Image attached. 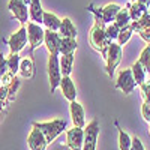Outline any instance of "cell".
Segmentation results:
<instances>
[{
	"label": "cell",
	"mask_w": 150,
	"mask_h": 150,
	"mask_svg": "<svg viewBox=\"0 0 150 150\" xmlns=\"http://www.w3.org/2000/svg\"><path fill=\"white\" fill-rule=\"evenodd\" d=\"M60 23H62V20H60L57 15L51 14V12H45V11H44V20H42V24H44L47 29L53 30V32H59Z\"/></svg>",
	"instance_id": "21"
},
{
	"label": "cell",
	"mask_w": 150,
	"mask_h": 150,
	"mask_svg": "<svg viewBox=\"0 0 150 150\" xmlns=\"http://www.w3.org/2000/svg\"><path fill=\"white\" fill-rule=\"evenodd\" d=\"M131 71H132V75H134V80H135V84L137 86H141L144 81H146V71H144V68L141 66V63L138 60L135 62V63L132 65V68H131Z\"/></svg>",
	"instance_id": "24"
},
{
	"label": "cell",
	"mask_w": 150,
	"mask_h": 150,
	"mask_svg": "<svg viewBox=\"0 0 150 150\" xmlns=\"http://www.w3.org/2000/svg\"><path fill=\"white\" fill-rule=\"evenodd\" d=\"M59 33L62 38H75L77 39V27L74 26V23L69 18H63L60 23Z\"/></svg>",
	"instance_id": "17"
},
{
	"label": "cell",
	"mask_w": 150,
	"mask_h": 150,
	"mask_svg": "<svg viewBox=\"0 0 150 150\" xmlns=\"http://www.w3.org/2000/svg\"><path fill=\"white\" fill-rule=\"evenodd\" d=\"M138 62L141 63V66L144 68V71H146L147 74H150V45H147L143 51H141Z\"/></svg>",
	"instance_id": "29"
},
{
	"label": "cell",
	"mask_w": 150,
	"mask_h": 150,
	"mask_svg": "<svg viewBox=\"0 0 150 150\" xmlns=\"http://www.w3.org/2000/svg\"><path fill=\"white\" fill-rule=\"evenodd\" d=\"M60 89H62V93L63 96L68 99L69 102L75 101V98H77V89H75V84L74 81L71 80V77H62V81H60Z\"/></svg>",
	"instance_id": "15"
},
{
	"label": "cell",
	"mask_w": 150,
	"mask_h": 150,
	"mask_svg": "<svg viewBox=\"0 0 150 150\" xmlns=\"http://www.w3.org/2000/svg\"><path fill=\"white\" fill-rule=\"evenodd\" d=\"M105 27H107V24L102 21V18L99 15H95V24H93V27L90 29V33H89L90 45L96 50V51L101 53L104 59L107 56V50L111 44L110 38L107 36Z\"/></svg>",
	"instance_id": "1"
},
{
	"label": "cell",
	"mask_w": 150,
	"mask_h": 150,
	"mask_svg": "<svg viewBox=\"0 0 150 150\" xmlns=\"http://www.w3.org/2000/svg\"><path fill=\"white\" fill-rule=\"evenodd\" d=\"M122 57H123L122 45H119L117 42H111L108 50H107V56H105V60H107V74L110 75V77H112L116 68L120 65Z\"/></svg>",
	"instance_id": "5"
},
{
	"label": "cell",
	"mask_w": 150,
	"mask_h": 150,
	"mask_svg": "<svg viewBox=\"0 0 150 150\" xmlns=\"http://www.w3.org/2000/svg\"><path fill=\"white\" fill-rule=\"evenodd\" d=\"M105 32H107V36L110 38V41L112 42V41H116V39H117L119 32H120V27L117 26L116 23H110V24H107Z\"/></svg>",
	"instance_id": "31"
},
{
	"label": "cell",
	"mask_w": 150,
	"mask_h": 150,
	"mask_svg": "<svg viewBox=\"0 0 150 150\" xmlns=\"http://www.w3.org/2000/svg\"><path fill=\"white\" fill-rule=\"evenodd\" d=\"M98 135H99V122L95 119V120H92V122L84 128L83 150H96Z\"/></svg>",
	"instance_id": "6"
},
{
	"label": "cell",
	"mask_w": 150,
	"mask_h": 150,
	"mask_svg": "<svg viewBox=\"0 0 150 150\" xmlns=\"http://www.w3.org/2000/svg\"><path fill=\"white\" fill-rule=\"evenodd\" d=\"M2 114H3V110H2V108H0V117H2Z\"/></svg>",
	"instance_id": "40"
},
{
	"label": "cell",
	"mask_w": 150,
	"mask_h": 150,
	"mask_svg": "<svg viewBox=\"0 0 150 150\" xmlns=\"http://www.w3.org/2000/svg\"><path fill=\"white\" fill-rule=\"evenodd\" d=\"M27 144H29L30 150H45L48 143H47V138H45V135L42 134V131L39 128L33 126L29 138H27Z\"/></svg>",
	"instance_id": "13"
},
{
	"label": "cell",
	"mask_w": 150,
	"mask_h": 150,
	"mask_svg": "<svg viewBox=\"0 0 150 150\" xmlns=\"http://www.w3.org/2000/svg\"><path fill=\"white\" fill-rule=\"evenodd\" d=\"M9 48H11V53H20L24 50V47L27 45V27L26 26H21V29L15 33H12V36L6 41Z\"/></svg>",
	"instance_id": "8"
},
{
	"label": "cell",
	"mask_w": 150,
	"mask_h": 150,
	"mask_svg": "<svg viewBox=\"0 0 150 150\" xmlns=\"http://www.w3.org/2000/svg\"><path fill=\"white\" fill-rule=\"evenodd\" d=\"M60 42H62V36L59 32H53L50 29L45 30L44 45L47 47L50 54H59L60 56Z\"/></svg>",
	"instance_id": "12"
},
{
	"label": "cell",
	"mask_w": 150,
	"mask_h": 150,
	"mask_svg": "<svg viewBox=\"0 0 150 150\" xmlns=\"http://www.w3.org/2000/svg\"><path fill=\"white\" fill-rule=\"evenodd\" d=\"M8 59V66H9V72L17 75L18 74V69H20V62H21V57H20V53H11Z\"/></svg>",
	"instance_id": "26"
},
{
	"label": "cell",
	"mask_w": 150,
	"mask_h": 150,
	"mask_svg": "<svg viewBox=\"0 0 150 150\" xmlns=\"http://www.w3.org/2000/svg\"><path fill=\"white\" fill-rule=\"evenodd\" d=\"M131 21H132V20H131V15H129V8H128V5H126L125 8H122V9L119 11V14L116 15V18H114V21H112V23H116L120 29H123V27L129 26Z\"/></svg>",
	"instance_id": "22"
},
{
	"label": "cell",
	"mask_w": 150,
	"mask_h": 150,
	"mask_svg": "<svg viewBox=\"0 0 150 150\" xmlns=\"http://www.w3.org/2000/svg\"><path fill=\"white\" fill-rule=\"evenodd\" d=\"M18 74L21 75V78L27 80V78H32L33 74H35V66H33V60L32 59H23L20 62V69H18Z\"/></svg>",
	"instance_id": "20"
},
{
	"label": "cell",
	"mask_w": 150,
	"mask_h": 150,
	"mask_svg": "<svg viewBox=\"0 0 150 150\" xmlns=\"http://www.w3.org/2000/svg\"><path fill=\"white\" fill-rule=\"evenodd\" d=\"M131 150H146L138 137H134V138H132V147H131Z\"/></svg>",
	"instance_id": "36"
},
{
	"label": "cell",
	"mask_w": 150,
	"mask_h": 150,
	"mask_svg": "<svg viewBox=\"0 0 150 150\" xmlns=\"http://www.w3.org/2000/svg\"><path fill=\"white\" fill-rule=\"evenodd\" d=\"M128 8H129V15H131V20L135 21V20H140L146 12H147V5L144 3H140V2H134V3H128Z\"/></svg>",
	"instance_id": "19"
},
{
	"label": "cell",
	"mask_w": 150,
	"mask_h": 150,
	"mask_svg": "<svg viewBox=\"0 0 150 150\" xmlns=\"http://www.w3.org/2000/svg\"><path fill=\"white\" fill-rule=\"evenodd\" d=\"M9 72V66H8V59L3 56V53H0V81L5 75Z\"/></svg>",
	"instance_id": "33"
},
{
	"label": "cell",
	"mask_w": 150,
	"mask_h": 150,
	"mask_svg": "<svg viewBox=\"0 0 150 150\" xmlns=\"http://www.w3.org/2000/svg\"><path fill=\"white\" fill-rule=\"evenodd\" d=\"M140 90H141V98L144 102H150V80L144 81L140 86Z\"/></svg>",
	"instance_id": "32"
},
{
	"label": "cell",
	"mask_w": 150,
	"mask_h": 150,
	"mask_svg": "<svg viewBox=\"0 0 150 150\" xmlns=\"http://www.w3.org/2000/svg\"><path fill=\"white\" fill-rule=\"evenodd\" d=\"M147 6H149V8H150V0H149V3H147Z\"/></svg>",
	"instance_id": "41"
},
{
	"label": "cell",
	"mask_w": 150,
	"mask_h": 150,
	"mask_svg": "<svg viewBox=\"0 0 150 150\" xmlns=\"http://www.w3.org/2000/svg\"><path fill=\"white\" fill-rule=\"evenodd\" d=\"M141 114H143V119L146 122H150V102H143V105H141Z\"/></svg>",
	"instance_id": "34"
},
{
	"label": "cell",
	"mask_w": 150,
	"mask_h": 150,
	"mask_svg": "<svg viewBox=\"0 0 150 150\" xmlns=\"http://www.w3.org/2000/svg\"><path fill=\"white\" fill-rule=\"evenodd\" d=\"M131 147H132V138L123 129H119V149L131 150Z\"/></svg>",
	"instance_id": "27"
},
{
	"label": "cell",
	"mask_w": 150,
	"mask_h": 150,
	"mask_svg": "<svg viewBox=\"0 0 150 150\" xmlns=\"http://www.w3.org/2000/svg\"><path fill=\"white\" fill-rule=\"evenodd\" d=\"M137 2H140V3H144V5H147L149 3V0H137ZM149 8V6H147Z\"/></svg>",
	"instance_id": "38"
},
{
	"label": "cell",
	"mask_w": 150,
	"mask_h": 150,
	"mask_svg": "<svg viewBox=\"0 0 150 150\" xmlns=\"http://www.w3.org/2000/svg\"><path fill=\"white\" fill-rule=\"evenodd\" d=\"M84 141V128L74 126L72 129L66 131V146L71 150H83Z\"/></svg>",
	"instance_id": "9"
},
{
	"label": "cell",
	"mask_w": 150,
	"mask_h": 150,
	"mask_svg": "<svg viewBox=\"0 0 150 150\" xmlns=\"http://www.w3.org/2000/svg\"><path fill=\"white\" fill-rule=\"evenodd\" d=\"M62 69H60V60L59 54H50L48 57V80H50V87H51V93L56 92V89L60 86L62 81Z\"/></svg>",
	"instance_id": "3"
},
{
	"label": "cell",
	"mask_w": 150,
	"mask_h": 150,
	"mask_svg": "<svg viewBox=\"0 0 150 150\" xmlns=\"http://www.w3.org/2000/svg\"><path fill=\"white\" fill-rule=\"evenodd\" d=\"M140 36H141V39L144 41V42H147V44H150V26H147V27H144V29H141L140 32H137Z\"/></svg>",
	"instance_id": "35"
},
{
	"label": "cell",
	"mask_w": 150,
	"mask_h": 150,
	"mask_svg": "<svg viewBox=\"0 0 150 150\" xmlns=\"http://www.w3.org/2000/svg\"><path fill=\"white\" fill-rule=\"evenodd\" d=\"M74 53H69V54H60L59 56V60H60V69H62V75L63 77H68L72 72V68H74Z\"/></svg>",
	"instance_id": "18"
},
{
	"label": "cell",
	"mask_w": 150,
	"mask_h": 150,
	"mask_svg": "<svg viewBox=\"0 0 150 150\" xmlns=\"http://www.w3.org/2000/svg\"><path fill=\"white\" fill-rule=\"evenodd\" d=\"M134 2H137V0H131V3H134Z\"/></svg>",
	"instance_id": "42"
},
{
	"label": "cell",
	"mask_w": 150,
	"mask_h": 150,
	"mask_svg": "<svg viewBox=\"0 0 150 150\" xmlns=\"http://www.w3.org/2000/svg\"><path fill=\"white\" fill-rule=\"evenodd\" d=\"M20 86H21V81L17 77H14V80H12L11 83H8V92H9L8 93V101H14L15 93L20 89Z\"/></svg>",
	"instance_id": "30"
},
{
	"label": "cell",
	"mask_w": 150,
	"mask_h": 150,
	"mask_svg": "<svg viewBox=\"0 0 150 150\" xmlns=\"http://www.w3.org/2000/svg\"><path fill=\"white\" fill-rule=\"evenodd\" d=\"M132 33H134V30L131 29V26H126V27H123V29H120V32H119V36H117V44L119 45H125V44H128L129 42V39H131V36H132Z\"/></svg>",
	"instance_id": "28"
},
{
	"label": "cell",
	"mask_w": 150,
	"mask_h": 150,
	"mask_svg": "<svg viewBox=\"0 0 150 150\" xmlns=\"http://www.w3.org/2000/svg\"><path fill=\"white\" fill-rule=\"evenodd\" d=\"M129 26H131V29H132L134 32H140L141 29H144V27L150 26V14H149V12H146V14H144L140 20L131 21Z\"/></svg>",
	"instance_id": "25"
},
{
	"label": "cell",
	"mask_w": 150,
	"mask_h": 150,
	"mask_svg": "<svg viewBox=\"0 0 150 150\" xmlns=\"http://www.w3.org/2000/svg\"><path fill=\"white\" fill-rule=\"evenodd\" d=\"M8 84H3V86H0V99L5 102V101H8Z\"/></svg>",
	"instance_id": "37"
},
{
	"label": "cell",
	"mask_w": 150,
	"mask_h": 150,
	"mask_svg": "<svg viewBox=\"0 0 150 150\" xmlns=\"http://www.w3.org/2000/svg\"><path fill=\"white\" fill-rule=\"evenodd\" d=\"M78 48L77 39L75 38H62L60 42V54H69V53H75Z\"/></svg>",
	"instance_id": "23"
},
{
	"label": "cell",
	"mask_w": 150,
	"mask_h": 150,
	"mask_svg": "<svg viewBox=\"0 0 150 150\" xmlns=\"http://www.w3.org/2000/svg\"><path fill=\"white\" fill-rule=\"evenodd\" d=\"M120 9H122V6H119V5H116V3H108V5L104 6L101 11L95 9L93 6H89V11L93 12L95 15H99L105 24H110V23L114 21V18H116V15L119 14Z\"/></svg>",
	"instance_id": "11"
},
{
	"label": "cell",
	"mask_w": 150,
	"mask_h": 150,
	"mask_svg": "<svg viewBox=\"0 0 150 150\" xmlns=\"http://www.w3.org/2000/svg\"><path fill=\"white\" fill-rule=\"evenodd\" d=\"M33 126H35V128H39V129L42 131V134L45 135V138H47V143H51V141H54L63 131H66V120H63V119H56V120L44 122V123L35 122Z\"/></svg>",
	"instance_id": "2"
},
{
	"label": "cell",
	"mask_w": 150,
	"mask_h": 150,
	"mask_svg": "<svg viewBox=\"0 0 150 150\" xmlns=\"http://www.w3.org/2000/svg\"><path fill=\"white\" fill-rule=\"evenodd\" d=\"M23 2L26 3V5H30V2H32V0H23Z\"/></svg>",
	"instance_id": "39"
},
{
	"label": "cell",
	"mask_w": 150,
	"mask_h": 150,
	"mask_svg": "<svg viewBox=\"0 0 150 150\" xmlns=\"http://www.w3.org/2000/svg\"><path fill=\"white\" fill-rule=\"evenodd\" d=\"M8 8L21 24H26L29 21V5H26L23 0H9Z\"/></svg>",
	"instance_id": "10"
},
{
	"label": "cell",
	"mask_w": 150,
	"mask_h": 150,
	"mask_svg": "<svg viewBox=\"0 0 150 150\" xmlns=\"http://www.w3.org/2000/svg\"><path fill=\"white\" fill-rule=\"evenodd\" d=\"M69 111H71V119H72L74 126L86 128V114H84L83 105L78 104L77 101H72L69 105Z\"/></svg>",
	"instance_id": "14"
},
{
	"label": "cell",
	"mask_w": 150,
	"mask_h": 150,
	"mask_svg": "<svg viewBox=\"0 0 150 150\" xmlns=\"http://www.w3.org/2000/svg\"><path fill=\"white\" fill-rule=\"evenodd\" d=\"M149 123H150V122H149ZM149 132H150V128H149Z\"/></svg>",
	"instance_id": "43"
},
{
	"label": "cell",
	"mask_w": 150,
	"mask_h": 150,
	"mask_svg": "<svg viewBox=\"0 0 150 150\" xmlns=\"http://www.w3.org/2000/svg\"><path fill=\"white\" fill-rule=\"evenodd\" d=\"M135 80H134V75H132V71L131 69H122L119 72V77H117V81H116V87L123 92L125 95H131L135 89Z\"/></svg>",
	"instance_id": "7"
},
{
	"label": "cell",
	"mask_w": 150,
	"mask_h": 150,
	"mask_svg": "<svg viewBox=\"0 0 150 150\" xmlns=\"http://www.w3.org/2000/svg\"><path fill=\"white\" fill-rule=\"evenodd\" d=\"M45 30L41 27V24H36L33 21H27V41L30 45V56H33V51L44 44Z\"/></svg>",
	"instance_id": "4"
},
{
	"label": "cell",
	"mask_w": 150,
	"mask_h": 150,
	"mask_svg": "<svg viewBox=\"0 0 150 150\" xmlns=\"http://www.w3.org/2000/svg\"><path fill=\"white\" fill-rule=\"evenodd\" d=\"M29 18H30V21H33L36 24H42L44 9H42L41 0H32L30 2V5H29Z\"/></svg>",
	"instance_id": "16"
}]
</instances>
